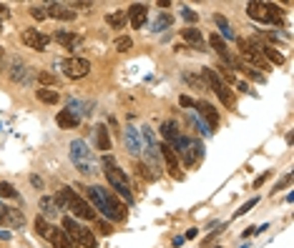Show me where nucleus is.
Returning <instances> with one entry per match:
<instances>
[{
	"label": "nucleus",
	"instance_id": "obj_1",
	"mask_svg": "<svg viewBox=\"0 0 294 248\" xmlns=\"http://www.w3.org/2000/svg\"><path fill=\"white\" fill-rule=\"evenodd\" d=\"M83 190L88 193L93 211H98L103 218L116 221V223H121V221L129 218V206L113 190H106V188H101V186H88V188H83Z\"/></svg>",
	"mask_w": 294,
	"mask_h": 248
},
{
	"label": "nucleus",
	"instance_id": "obj_2",
	"mask_svg": "<svg viewBox=\"0 0 294 248\" xmlns=\"http://www.w3.org/2000/svg\"><path fill=\"white\" fill-rule=\"evenodd\" d=\"M103 168H106V178H108L111 188L116 190V195H118V198H123V203H126V206H131V203H134L131 183H129L126 173L118 168V163L113 161V156H111V153H106V156H103Z\"/></svg>",
	"mask_w": 294,
	"mask_h": 248
},
{
	"label": "nucleus",
	"instance_id": "obj_3",
	"mask_svg": "<svg viewBox=\"0 0 294 248\" xmlns=\"http://www.w3.org/2000/svg\"><path fill=\"white\" fill-rule=\"evenodd\" d=\"M246 15L257 23H264V25H282V8L274 3L251 0V3H246Z\"/></svg>",
	"mask_w": 294,
	"mask_h": 248
},
{
	"label": "nucleus",
	"instance_id": "obj_4",
	"mask_svg": "<svg viewBox=\"0 0 294 248\" xmlns=\"http://www.w3.org/2000/svg\"><path fill=\"white\" fill-rule=\"evenodd\" d=\"M71 161H73L75 168H78L83 176H93V173H96V156H93V151L88 148V143L80 140V138H75L73 143H71Z\"/></svg>",
	"mask_w": 294,
	"mask_h": 248
},
{
	"label": "nucleus",
	"instance_id": "obj_5",
	"mask_svg": "<svg viewBox=\"0 0 294 248\" xmlns=\"http://www.w3.org/2000/svg\"><path fill=\"white\" fill-rule=\"evenodd\" d=\"M61 201L66 203V208H71L75 213V218H83V221H96V211H93V206L86 201V198H80L78 193H73V188L63 186L61 188Z\"/></svg>",
	"mask_w": 294,
	"mask_h": 248
},
{
	"label": "nucleus",
	"instance_id": "obj_6",
	"mask_svg": "<svg viewBox=\"0 0 294 248\" xmlns=\"http://www.w3.org/2000/svg\"><path fill=\"white\" fill-rule=\"evenodd\" d=\"M63 231L68 233V238L78 243L80 248H96L98 246V238H96V233L91 231V228H86V226H80L75 218L71 216H66L63 218Z\"/></svg>",
	"mask_w": 294,
	"mask_h": 248
},
{
	"label": "nucleus",
	"instance_id": "obj_7",
	"mask_svg": "<svg viewBox=\"0 0 294 248\" xmlns=\"http://www.w3.org/2000/svg\"><path fill=\"white\" fill-rule=\"evenodd\" d=\"M201 73H204V85H209L214 93H217V98H219L221 103L226 106V108H234V93H231V88L221 80V75L214 70V68H201Z\"/></svg>",
	"mask_w": 294,
	"mask_h": 248
},
{
	"label": "nucleus",
	"instance_id": "obj_8",
	"mask_svg": "<svg viewBox=\"0 0 294 248\" xmlns=\"http://www.w3.org/2000/svg\"><path fill=\"white\" fill-rule=\"evenodd\" d=\"M236 45H239V51H241L244 63H249V65H254V68H259V70H269V63H267V58L262 56V45H259L254 38H236Z\"/></svg>",
	"mask_w": 294,
	"mask_h": 248
},
{
	"label": "nucleus",
	"instance_id": "obj_9",
	"mask_svg": "<svg viewBox=\"0 0 294 248\" xmlns=\"http://www.w3.org/2000/svg\"><path fill=\"white\" fill-rule=\"evenodd\" d=\"M174 151H179L181 156H184V163H186V168H194L199 161H201V156H204V145H201V140H191V138H176V143L171 145Z\"/></svg>",
	"mask_w": 294,
	"mask_h": 248
},
{
	"label": "nucleus",
	"instance_id": "obj_10",
	"mask_svg": "<svg viewBox=\"0 0 294 248\" xmlns=\"http://www.w3.org/2000/svg\"><path fill=\"white\" fill-rule=\"evenodd\" d=\"M61 68H63L66 78H71V80H80V78H86V75L91 73V61L73 56V58H66V61L61 63Z\"/></svg>",
	"mask_w": 294,
	"mask_h": 248
},
{
	"label": "nucleus",
	"instance_id": "obj_11",
	"mask_svg": "<svg viewBox=\"0 0 294 248\" xmlns=\"http://www.w3.org/2000/svg\"><path fill=\"white\" fill-rule=\"evenodd\" d=\"M20 40H23V43H25L28 48L38 51V53H43V51L48 48V43H51V38H48L46 33L35 30V28H25V30L20 33Z\"/></svg>",
	"mask_w": 294,
	"mask_h": 248
},
{
	"label": "nucleus",
	"instance_id": "obj_12",
	"mask_svg": "<svg viewBox=\"0 0 294 248\" xmlns=\"http://www.w3.org/2000/svg\"><path fill=\"white\" fill-rule=\"evenodd\" d=\"M123 143H126V151L131 153V156H141L144 153V140H141V133L134 128V125H129L126 130H123Z\"/></svg>",
	"mask_w": 294,
	"mask_h": 248
},
{
	"label": "nucleus",
	"instance_id": "obj_13",
	"mask_svg": "<svg viewBox=\"0 0 294 248\" xmlns=\"http://www.w3.org/2000/svg\"><path fill=\"white\" fill-rule=\"evenodd\" d=\"M158 153L163 156L169 173H171L174 178H181V173H179V156H176V151H174L169 143H161V145H158Z\"/></svg>",
	"mask_w": 294,
	"mask_h": 248
},
{
	"label": "nucleus",
	"instance_id": "obj_14",
	"mask_svg": "<svg viewBox=\"0 0 294 248\" xmlns=\"http://www.w3.org/2000/svg\"><path fill=\"white\" fill-rule=\"evenodd\" d=\"M126 18L131 20V25L139 30V28H144L146 25V18H148V5L144 3H134L129 10H126Z\"/></svg>",
	"mask_w": 294,
	"mask_h": 248
},
{
	"label": "nucleus",
	"instance_id": "obj_15",
	"mask_svg": "<svg viewBox=\"0 0 294 248\" xmlns=\"http://www.w3.org/2000/svg\"><path fill=\"white\" fill-rule=\"evenodd\" d=\"M181 38L189 43V48H191V51H206L204 35H201V30H196L194 25H186V28L181 30Z\"/></svg>",
	"mask_w": 294,
	"mask_h": 248
},
{
	"label": "nucleus",
	"instance_id": "obj_16",
	"mask_svg": "<svg viewBox=\"0 0 294 248\" xmlns=\"http://www.w3.org/2000/svg\"><path fill=\"white\" fill-rule=\"evenodd\" d=\"M38 208L43 211V218H46V216H56V213H61V211L66 208V203L61 201V195H43L40 203H38Z\"/></svg>",
	"mask_w": 294,
	"mask_h": 248
},
{
	"label": "nucleus",
	"instance_id": "obj_17",
	"mask_svg": "<svg viewBox=\"0 0 294 248\" xmlns=\"http://www.w3.org/2000/svg\"><path fill=\"white\" fill-rule=\"evenodd\" d=\"M0 223L8 226V228H20V226H25V216L18 208H3L0 211Z\"/></svg>",
	"mask_w": 294,
	"mask_h": 248
},
{
	"label": "nucleus",
	"instance_id": "obj_18",
	"mask_svg": "<svg viewBox=\"0 0 294 248\" xmlns=\"http://www.w3.org/2000/svg\"><path fill=\"white\" fill-rule=\"evenodd\" d=\"M196 111H199V116L206 121V128H219V113H217V108L212 106V103H206V101H199L196 106H194Z\"/></svg>",
	"mask_w": 294,
	"mask_h": 248
},
{
	"label": "nucleus",
	"instance_id": "obj_19",
	"mask_svg": "<svg viewBox=\"0 0 294 248\" xmlns=\"http://www.w3.org/2000/svg\"><path fill=\"white\" fill-rule=\"evenodd\" d=\"M48 18H56V20H75V10L71 5H63V3H53V5H48V13H46Z\"/></svg>",
	"mask_w": 294,
	"mask_h": 248
},
{
	"label": "nucleus",
	"instance_id": "obj_20",
	"mask_svg": "<svg viewBox=\"0 0 294 248\" xmlns=\"http://www.w3.org/2000/svg\"><path fill=\"white\" fill-rule=\"evenodd\" d=\"M30 75H33V70L25 65L23 61H13V68H10V78L15 80V83H20V85H28L30 83Z\"/></svg>",
	"mask_w": 294,
	"mask_h": 248
},
{
	"label": "nucleus",
	"instance_id": "obj_21",
	"mask_svg": "<svg viewBox=\"0 0 294 248\" xmlns=\"http://www.w3.org/2000/svg\"><path fill=\"white\" fill-rule=\"evenodd\" d=\"M229 65H234L236 70H241V73H244L246 78H251V80H257V83H264V80H267V78H264V73H259V70H257L254 65L244 63L241 58H231V63H229Z\"/></svg>",
	"mask_w": 294,
	"mask_h": 248
},
{
	"label": "nucleus",
	"instance_id": "obj_22",
	"mask_svg": "<svg viewBox=\"0 0 294 248\" xmlns=\"http://www.w3.org/2000/svg\"><path fill=\"white\" fill-rule=\"evenodd\" d=\"M93 133H96V148L98 151H103V153H108L111 151V135H108V128L103 123H98L93 128Z\"/></svg>",
	"mask_w": 294,
	"mask_h": 248
},
{
	"label": "nucleus",
	"instance_id": "obj_23",
	"mask_svg": "<svg viewBox=\"0 0 294 248\" xmlns=\"http://www.w3.org/2000/svg\"><path fill=\"white\" fill-rule=\"evenodd\" d=\"M48 241H51V246H53V248H75L73 241L68 238V233H66L63 228H53Z\"/></svg>",
	"mask_w": 294,
	"mask_h": 248
},
{
	"label": "nucleus",
	"instance_id": "obj_24",
	"mask_svg": "<svg viewBox=\"0 0 294 248\" xmlns=\"http://www.w3.org/2000/svg\"><path fill=\"white\" fill-rule=\"evenodd\" d=\"M56 43H61L66 51H75V45H78V35L71 33V30H56Z\"/></svg>",
	"mask_w": 294,
	"mask_h": 248
},
{
	"label": "nucleus",
	"instance_id": "obj_25",
	"mask_svg": "<svg viewBox=\"0 0 294 248\" xmlns=\"http://www.w3.org/2000/svg\"><path fill=\"white\" fill-rule=\"evenodd\" d=\"M56 123L61 125V128H75V125L80 123V118H78V113H73V111H58V116H56Z\"/></svg>",
	"mask_w": 294,
	"mask_h": 248
},
{
	"label": "nucleus",
	"instance_id": "obj_26",
	"mask_svg": "<svg viewBox=\"0 0 294 248\" xmlns=\"http://www.w3.org/2000/svg\"><path fill=\"white\" fill-rule=\"evenodd\" d=\"M35 98H38L40 103H46V106H56V103L61 101V93H58L56 88H38V90H35Z\"/></svg>",
	"mask_w": 294,
	"mask_h": 248
},
{
	"label": "nucleus",
	"instance_id": "obj_27",
	"mask_svg": "<svg viewBox=\"0 0 294 248\" xmlns=\"http://www.w3.org/2000/svg\"><path fill=\"white\" fill-rule=\"evenodd\" d=\"M209 45H212V48H214V51L219 53V58H221V61H224V63H226V65L231 63V56H229V48H226V43L221 40V38H219V35H217V33H212V38H209Z\"/></svg>",
	"mask_w": 294,
	"mask_h": 248
},
{
	"label": "nucleus",
	"instance_id": "obj_28",
	"mask_svg": "<svg viewBox=\"0 0 294 248\" xmlns=\"http://www.w3.org/2000/svg\"><path fill=\"white\" fill-rule=\"evenodd\" d=\"M214 23L219 25V33H217V35H219L221 40H224V38H229V40H236V33L231 30V25H229V20H226L224 15H214Z\"/></svg>",
	"mask_w": 294,
	"mask_h": 248
},
{
	"label": "nucleus",
	"instance_id": "obj_29",
	"mask_svg": "<svg viewBox=\"0 0 294 248\" xmlns=\"http://www.w3.org/2000/svg\"><path fill=\"white\" fill-rule=\"evenodd\" d=\"M174 25V15L171 13H161V15H156V20L151 23V30L153 33H161V30H166V28H171Z\"/></svg>",
	"mask_w": 294,
	"mask_h": 248
},
{
	"label": "nucleus",
	"instance_id": "obj_30",
	"mask_svg": "<svg viewBox=\"0 0 294 248\" xmlns=\"http://www.w3.org/2000/svg\"><path fill=\"white\" fill-rule=\"evenodd\" d=\"M161 135L166 138L169 145L176 143V138H179V125L174 123V121H163V123H161Z\"/></svg>",
	"mask_w": 294,
	"mask_h": 248
},
{
	"label": "nucleus",
	"instance_id": "obj_31",
	"mask_svg": "<svg viewBox=\"0 0 294 248\" xmlns=\"http://www.w3.org/2000/svg\"><path fill=\"white\" fill-rule=\"evenodd\" d=\"M38 83H40V88H58V85H61V78H58L56 73L40 70V73H38Z\"/></svg>",
	"mask_w": 294,
	"mask_h": 248
},
{
	"label": "nucleus",
	"instance_id": "obj_32",
	"mask_svg": "<svg viewBox=\"0 0 294 248\" xmlns=\"http://www.w3.org/2000/svg\"><path fill=\"white\" fill-rule=\"evenodd\" d=\"M262 56L267 58L269 65H272V63H277V65H282V63H284V56H282L274 45H262Z\"/></svg>",
	"mask_w": 294,
	"mask_h": 248
},
{
	"label": "nucleus",
	"instance_id": "obj_33",
	"mask_svg": "<svg viewBox=\"0 0 294 248\" xmlns=\"http://www.w3.org/2000/svg\"><path fill=\"white\" fill-rule=\"evenodd\" d=\"M126 20H129V18H126V10H118V13H108V15H106V23H108L111 28H116V30H121V28L126 25Z\"/></svg>",
	"mask_w": 294,
	"mask_h": 248
},
{
	"label": "nucleus",
	"instance_id": "obj_34",
	"mask_svg": "<svg viewBox=\"0 0 294 248\" xmlns=\"http://www.w3.org/2000/svg\"><path fill=\"white\" fill-rule=\"evenodd\" d=\"M51 231H53V226H51L43 216H38V218H35V233H38L40 238H46V241H48V238H51Z\"/></svg>",
	"mask_w": 294,
	"mask_h": 248
},
{
	"label": "nucleus",
	"instance_id": "obj_35",
	"mask_svg": "<svg viewBox=\"0 0 294 248\" xmlns=\"http://www.w3.org/2000/svg\"><path fill=\"white\" fill-rule=\"evenodd\" d=\"M113 45H116V51H118V53H129V51L134 48V40H131L129 35H121V38H116V43H113Z\"/></svg>",
	"mask_w": 294,
	"mask_h": 248
},
{
	"label": "nucleus",
	"instance_id": "obj_36",
	"mask_svg": "<svg viewBox=\"0 0 294 248\" xmlns=\"http://www.w3.org/2000/svg\"><path fill=\"white\" fill-rule=\"evenodd\" d=\"M134 171H136L144 181H156V176H153V173H148L151 168H148L146 163H141V161H136V163H134Z\"/></svg>",
	"mask_w": 294,
	"mask_h": 248
},
{
	"label": "nucleus",
	"instance_id": "obj_37",
	"mask_svg": "<svg viewBox=\"0 0 294 248\" xmlns=\"http://www.w3.org/2000/svg\"><path fill=\"white\" fill-rule=\"evenodd\" d=\"M0 198H18V190L13 183L8 181H0Z\"/></svg>",
	"mask_w": 294,
	"mask_h": 248
},
{
	"label": "nucleus",
	"instance_id": "obj_38",
	"mask_svg": "<svg viewBox=\"0 0 294 248\" xmlns=\"http://www.w3.org/2000/svg\"><path fill=\"white\" fill-rule=\"evenodd\" d=\"M96 231H98L101 236H111V233H113V226H111L108 221H103V218H96Z\"/></svg>",
	"mask_w": 294,
	"mask_h": 248
},
{
	"label": "nucleus",
	"instance_id": "obj_39",
	"mask_svg": "<svg viewBox=\"0 0 294 248\" xmlns=\"http://www.w3.org/2000/svg\"><path fill=\"white\" fill-rule=\"evenodd\" d=\"M184 80H186L189 85H194V88H206L204 80H201L199 75H194V73H184Z\"/></svg>",
	"mask_w": 294,
	"mask_h": 248
},
{
	"label": "nucleus",
	"instance_id": "obj_40",
	"mask_svg": "<svg viewBox=\"0 0 294 248\" xmlns=\"http://www.w3.org/2000/svg\"><path fill=\"white\" fill-rule=\"evenodd\" d=\"M257 203H259V198H249V201H246V203H244V206L236 211V216H244V213H249V211H251Z\"/></svg>",
	"mask_w": 294,
	"mask_h": 248
},
{
	"label": "nucleus",
	"instance_id": "obj_41",
	"mask_svg": "<svg viewBox=\"0 0 294 248\" xmlns=\"http://www.w3.org/2000/svg\"><path fill=\"white\" fill-rule=\"evenodd\" d=\"M28 13H30L35 20H43V18H48V15H46V10H43L40 5H30V10H28Z\"/></svg>",
	"mask_w": 294,
	"mask_h": 248
},
{
	"label": "nucleus",
	"instance_id": "obj_42",
	"mask_svg": "<svg viewBox=\"0 0 294 248\" xmlns=\"http://www.w3.org/2000/svg\"><path fill=\"white\" fill-rule=\"evenodd\" d=\"M181 15H184L189 23H196V13H194L191 8H186V5H184V8H181Z\"/></svg>",
	"mask_w": 294,
	"mask_h": 248
},
{
	"label": "nucleus",
	"instance_id": "obj_43",
	"mask_svg": "<svg viewBox=\"0 0 294 248\" xmlns=\"http://www.w3.org/2000/svg\"><path fill=\"white\" fill-rule=\"evenodd\" d=\"M179 106H181V108H194V106H196V101H194V98H189V95H181V98H179Z\"/></svg>",
	"mask_w": 294,
	"mask_h": 248
},
{
	"label": "nucleus",
	"instance_id": "obj_44",
	"mask_svg": "<svg viewBox=\"0 0 294 248\" xmlns=\"http://www.w3.org/2000/svg\"><path fill=\"white\" fill-rule=\"evenodd\" d=\"M289 183H292V173H287V176H284V178L277 183V188H274V190H282V188H287Z\"/></svg>",
	"mask_w": 294,
	"mask_h": 248
},
{
	"label": "nucleus",
	"instance_id": "obj_45",
	"mask_svg": "<svg viewBox=\"0 0 294 248\" xmlns=\"http://www.w3.org/2000/svg\"><path fill=\"white\" fill-rule=\"evenodd\" d=\"M5 18H10V8H8L5 3H0V23H3Z\"/></svg>",
	"mask_w": 294,
	"mask_h": 248
},
{
	"label": "nucleus",
	"instance_id": "obj_46",
	"mask_svg": "<svg viewBox=\"0 0 294 248\" xmlns=\"http://www.w3.org/2000/svg\"><path fill=\"white\" fill-rule=\"evenodd\" d=\"M30 183L35 188H43V178H38V176H30Z\"/></svg>",
	"mask_w": 294,
	"mask_h": 248
},
{
	"label": "nucleus",
	"instance_id": "obj_47",
	"mask_svg": "<svg viewBox=\"0 0 294 248\" xmlns=\"http://www.w3.org/2000/svg\"><path fill=\"white\" fill-rule=\"evenodd\" d=\"M234 85H236L239 90H244V93H251V90H249V85H246V83H241V80H236Z\"/></svg>",
	"mask_w": 294,
	"mask_h": 248
},
{
	"label": "nucleus",
	"instance_id": "obj_48",
	"mask_svg": "<svg viewBox=\"0 0 294 248\" xmlns=\"http://www.w3.org/2000/svg\"><path fill=\"white\" fill-rule=\"evenodd\" d=\"M196 233H199L196 228H189V231H186V238H196Z\"/></svg>",
	"mask_w": 294,
	"mask_h": 248
},
{
	"label": "nucleus",
	"instance_id": "obj_49",
	"mask_svg": "<svg viewBox=\"0 0 294 248\" xmlns=\"http://www.w3.org/2000/svg\"><path fill=\"white\" fill-rule=\"evenodd\" d=\"M0 238H3V241H8V238H10V233H5V231H0Z\"/></svg>",
	"mask_w": 294,
	"mask_h": 248
},
{
	"label": "nucleus",
	"instance_id": "obj_50",
	"mask_svg": "<svg viewBox=\"0 0 294 248\" xmlns=\"http://www.w3.org/2000/svg\"><path fill=\"white\" fill-rule=\"evenodd\" d=\"M3 56H5V51H3V45H0V61H3Z\"/></svg>",
	"mask_w": 294,
	"mask_h": 248
},
{
	"label": "nucleus",
	"instance_id": "obj_51",
	"mask_svg": "<svg viewBox=\"0 0 294 248\" xmlns=\"http://www.w3.org/2000/svg\"><path fill=\"white\" fill-rule=\"evenodd\" d=\"M0 33H3V23H0Z\"/></svg>",
	"mask_w": 294,
	"mask_h": 248
}]
</instances>
